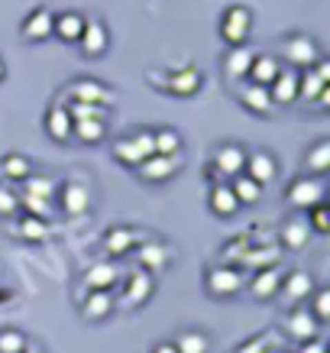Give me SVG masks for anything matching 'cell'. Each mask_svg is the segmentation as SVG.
Returning a JSON list of instances; mask_svg holds the SVG:
<instances>
[{"label": "cell", "instance_id": "7", "mask_svg": "<svg viewBox=\"0 0 330 353\" xmlns=\"http://www.w3.org/2000/svg\"><path fill=\"white\" fill-rule=\"evenodd\" d=\"M204 88V72L198 65H185V68H175V72H165V85L162 91L175 97H192Z\"/></svg>", "mask_w": 330, "mask_h": 353}, {"label": "cell", "instance_id": "11", "mask_svg": "<svg viewBox=\"0 0 330 353\" xmlns=\"http://www.w3.org/2000/svg\"><path fill=\"white\" fill-rule=\"evenodd\" d=\"M52 20H55L52 10L36 7V10H30L26 20L20 23V36L26 43H45V39H52Z\"/></svg>", "mask_w": 330, "mask_h": 353}, {"label": "cell", "instance_id": "51", "mask_svg": "<svg viewBox=\"0 0 330 353\" xmlns=\"http://www.w3.org/2000/svg\"><path fill=\"white\" fill-rule=\"evenodd\" d=\"M7 78V65H3V59H0V81Z\"/></svg>", "mask_w": 330, "mask_h": 353}, {"label": "cell", "instance_id": "50", "mask_svg": "<svg viewBox=\"0 0 330 353\" xmlns=\"http://www.w3.org/2000/svg\"><path fill=\"white\" fill-rule=\"evenodd\" d=\"M207 179H211V182H227V179L217 169H214V165H207Z\"/></svg>", "mask_w": 330, "mask_h": 353}, {"label": "cell", "instance_id": "37", "mask_svg": "<svg viewBox=\"0 0 330 353\" xmlns=\"http://www.w3.org/2000/svg\"><path fill=\"white\" fill-rule=\"evenodd\" d=\"M72 120H85V117H97V120H107L110 117V108L107 104H87V101H68L65 104Z\"/></svg>", "mask_w": 330, "mask_h": 353}, {"label": "cell", "instance_id": "3", "mask_svg": "<svg viewBox=\"0 0 330 353\" xmlns=\"http://www.w3.org/2000/svg\"><path fill=\"white\" fill-rule=\"evenodd\" d=\"M324 192H327V185H324L320 175H301V179H295V182L288 185L285 201L291 208H298V211H308L311 204L324 201Z\"/></svg>", "mask_w": 330, "mask_h": 353}, {"label": "cell", "instance_id": "27", "mask_svg": "<svg viewBox=\"0 0 330 353\" xmlns=\"http://www.w3.org/2000/svg\"><path fill=\"white\" fill-rule=\"evenodd\" d=\"M120 282V266L110 259H101L85 272V289H114Z\"/></svg>", "mask_w": 330, "mask_h": 353}, {"label": "cell", "instance_id": "2", "mask_svg": "<svg viewBox=\"0 0 330 353\" xmlns=\"http://www.w3.org/2000/svg\"><path fill=\"white\" fill-rule=\"evenodd\" d=\"M278 52H282V59H285L291 68H308V65H314L320 59L318 43H314L311 36H305V32L285 36V39L278 43Z\"/></svg>", "mask_w": 330, "mask_h": 353}, {"label": "cell", "instance_id": "17", "mask_svg": "<svg viewBox=\"0 0 330 353\" xmlns=\"http://www.w3.org/2000/svg\"><path fill=\"white\" fill-rule=\"evenodd\" d=\"M117 308V301L110 295V289H85V299H81V314L87 321H104L110 318V311Z\"/></svg>", "mask_w": 330, "mask_h": 353}, {"label": "cell", "instance_id": "15", "mask_svg": "<svg viewBox=\"0 0 330 353\" xmlns=\"http://www.w3.org/2000/svg\"><path fill=\"white\" fill-rule=\"evenodd\" d=\"M243 172L249 175V179H256L259 185H269L278 175V162H276V156H272V152L253 150V152H246Z\"/></svg>", "mask_w": 330, "mask_h": 353}, {"label": "cell", "instance_id": "10", "mask_svg": "<svg viewBox=\"0 0 330 353\" xmlns=\"http://www.w3.org/2000/svg\"><path fill=\"white\" fill-rule=\"evenodd\" d=\"M78 46L87 59H101L110 46V30H107L104 20H85V30L78 36Z\"/></svg>", "mask_w": 330, "mask_h": 353}, {"label": "cell", "instance_id": "5", "mask_svg": "<svg viewBox=\"0 0 330 353\" xmlns=\"http://www.w3.org/2000/svg\"><path fill=\"white\" fill-rule=\"evenodd\" d=\"M65 97L68 101H87V104H107V108L117 104V91L94 81V78H75L72 85L65 88Z\"/></svg>", "mask_w": 330, "mask_h": 353}, {"label": "cell", "instance_id": "48", "mask_svg": "<svg viewBox=\"0 0 330 353\" xmlns=\"http://www.w3.org/2000/svg\"><path fill=\"white\" fill-rule=\"evenodd\" d=\"M298 353H327V343L318 341V337H308V341H298Z\"/></svg>", "mask_w": 330, "mask_h": 353}, {"label": "cell", "instance_id": "43", "mask_svg": "<svg viewBox=\"0 0 330 353\" xmlns=\"http://www.w3.org/2000/svg\"><path fill=\"white\" fill-rule=\"evenodd\" d=\"M308 211H311V214H308L311 230H314V234H327V230H330V211H327V204L318 201V204H311Z\"/></svg>", "mask_w": 330, "mask_h": 353}, {"label": "cell", "instance_id": "38", "mask_svg": "<svg viewBox=\"0 0 330 353\" xmlns=\"http://www.w3.org/2000/svg\"><path fill=\"white\" fill-rule=\"evenodd\" d=\"M249 234H240V236H234V240H227L224 243V250H220V263L224 266H236L240 259H243V253L249 250Z\"/></svg>", "mask_w": 330, "mask_h": 353}, {"label": "cell", "instance_id": "33", "mask_svg": "<svg viewBox=\"0 0 330 353\" xmlns=\"http://www.w3.org/2000/svg\"><path fill=\"white\" fill-rule=\"evenodd\" d=\"M30 172H32V162L26 156H20V152H10V156H3V162H0V175L10 179V182H23Z\"/></svg>", "mask_w": 330, "mask_h": 353}, {"label": "cell", "instance_id": "8", "mask_svg": "<svg viewBox=\"0 0 330 353\" xmlns=\"http://www.w3.org/2000/svg\"><path fill=\"white\" fill-rule=\"evenodd\" d=\"M152 292H156V279H152V272H146V269L139 266V269H133V272L127 276V285H123L120 305H123V308H139L146 299H152Z\"/></svg>", "mask_w": 330, "mask_h": 353}, {"label": "cell", "instance_id": "29", "mask_svg": "<svg viewBox=\"0 0 330 353\" xmlns=\"http://www.w3.org/2000/svg\"><path fill=\"white\" fill-rule=\"evenodd\" d=\"M87 204H91V194L81 182H68L62 185V211L72 217H81L87 211Z\"/></svg>", "mask_w": 330, "mask_h": 353}, {"label": "cell", "instance_id": "47", "mask_svg": "<svg viewBox=\"0 0 330 353\" xmlns=\"http://www.w3.org/2000/svg\"><path fill=\"white\" fill-rule=\"evenodd\" d=\"M130 139L136 143V150H139V156H143V159L156 152V143H152V130H136V133H133Z\"/></svg>", "mask_w": 330, "mask_h": 353}, {"label": "cell", "instance_id": "18", "mask_svg": "<svg viewBox=\"0 0 330 353\" xmlns=\"http://www.w3.org/2000/svg\"><path fill=\"white\" fill-rule=\"evenodd\" d=\"M249 62H253V49L249 46H230L224 52V78L227 81H234V85H240V81H246V72H249Z\"/></svg>", "mask_w": 330, "mask_h": 353}, {"label": "cell", "instance_id": "42", "mask_svg": "<svg viewBox=\"0 0 330 353\" xmlns=\"http://www.w3.org/2000/svg\"><path fill=\"white\" fill-rule=\"evenodd\" d=\"M26 334L17 331V327H3L0 331V353H23L26 350Z\"/></svg>", "mask_w": 330, "mask_h": 353}, {"label": "cell", "instance_id": "45", "mask_svg": "<svg viewBox=\"0 0 330 353\" xmlns=\"http://www.w3.org/2000/svg\"><path fill=\"white\" fill-rule=\"evenodd\" d=\"M311 295H314V301H311V314H314L318 321H327L330 318V292L318 289V292H311Z\"/></svg>", "mask_w": 330, "mask_h": 353}, {"label": "cell", "instance_id": "30", "mask_svg": "<svg viewBox=\"0 0 330 353\" xmlns=\"http://www.w3.org/2000/svg\"><path fill=\"white\" fill-rule=\"evenodd\" d=\"M72 137L94 146L101 139L107 137V120H97V117H85V120H72Z\"/></svg>", "mask_w": 330, "mask_h": 353}, {"label": "cell", "instance_id": "49", "mask_svg": "<svg viewBox=\"0 0 330 353\" xmlns=\"http://www.w3.org/2000/svg\"><path fill=\"white\" fill-rule=\"evenodd\" d=\"M152 353H178V347H175L172 341H165V343H159V347H156Z\"/></svg>", "mask_w": 330, "mask_h": 353}, {"label": "cell", "instance_id": "12", "mask_svg": "<svg viewBox=\"0 0 330 353\" xmlns=\"http://www.w3.org/2000/svg\"><path fill=\"white\" fill-rule=\"evenodd\" d=\"M318 318L311 314L308 305H295V308L285 314V321H282V327H285L288 337H295V341H308V337H318Z\"/></svg>", "mask_w": 330, "mask_h": 353}, {"label": "cell", "instance_id": "32", "mask_svg": "<svg viewBox=\"0 0 330 353\" xmlns=\"http://www.w3.org/2000/svg\"><path fill=\"white\" fill-rule=\"evenodd\" d=\"M305 169L311 175H324L330 169V139H318L308 152H305Z\"/></svg>", "mask_w": 330, "mask_h": 353}, {"label": "cell", "instance_id": "1", "mask_svg": "<svg viewBox=\"0 0 330 353\" xmlns=\"http://www.w3.org/2000/svg\"><path fill=\"white\" fill-rule=\"evenodd\" d=\"M253 23H256V17L249 7H243V3L227 7L220 13V39L227 46H243L249 39V32H253Z\"/></svg>", "mask_w": 330, "mask_h": 353}, {"label": "cell", "instance_id": "52", "mask_svg": "<svg viewBox=\"0 0 330 353\" xmlns=\"http://www.w3.org/2000/svg\"><path fill=\"white\" fill-rule=\"evenodd\" d=\"M23 353H43V350H39V347H32V343H26V350Z\"/></svg>", "mask_w": 330, "mask_h": 353}, {"label": "cell", "instance_id": "13", "mask_svg": "<svg viewBox=\"0 0 330 353\" xmlns=\"http://www.w3.org/2000/svg\"><path fill=\"white\" fill-rule=\"evenodd\" d=\"M243 162H246V150L240 146V143H220L211 156V165L220 172L224 179L240 175V172H243Z\"/></svg>", "mask_w": 330, "mask_h": 353}, {"label": "cell", "instance_id": "9", "mask_svg": "<svg viewBox=\"0 0 330 353\" xmlns=\"http://www.w3.org/2000/svg\"><path fill=\"white\" fill-rule=\"evenodd\" d=\"M269 94H272V101H276L278 108H291L298 101V68L282 65L278 75L272 78V85H269Z\"/></svg>", "mask_w": 330, "mask_h": 353}, {"label": "cell", "instance_id": "35", "mask_svg": "<svg viewBox=\"0 0 330 353\" xmlns=\"http://www.w3.org/2000/svg\"><path fill=\"white\" fill-rule=\"evenodd\" d=\"M172 343L178 347V353H207L211 350V341H207L204 331H181Z\"/></svg>", "mask_w": 330, "mask_h": 353}, {"label": "cell", "instance_id": "20", "mask_svg": "<svg viewBox=\"0 0 330 353\" xmlns=\"http://www.w3.org/2000/svg\"><path fill=\"white\" fill-rule=\"evenodd\" d=\"M85 13H78V10H62V13H55V20H52V36L55 39H62V43H78V36H81V30H85Z\"/></svg>", "mask_w": 330, "mask_h": 353}, {"label": "cell", "instance_id": "44", "mask_svg": "<svg viewBox=\"0 0 330 353\" xmlns=\"http://www.w3.org/2000/svg\"><path fill=\"white\" fill-rule=\"evenodd\" d=\"M17 211H20V194L7 185H0V217H13Z\"/></svg>", "mask_w": 330, "mask_h": 353}, {"label": "cell", "instance_id": "14", "mask_svg": "<svg viewBox=\"0 0 330 353\" xmlns=\"http://www.w3.org/2000/svg\"><path fill=\"white\" fill-rule=\"evenodd\" d=\"M236 94H240V104H243L246 110H253L256 117H269V114L276 110V101H272V94H269L266 85H253V81H243Z\"/></svg>", "mask_w": 330, "mask_h": 353}, {"label": "cell", "instance_id": "31", "mask_svg": "<svg viewBox=\"0 0 330 353\" xmlns=\"http://www.w3.org/2000/svg\"><path fill=\"white\" fill-rule=\"evenodd\" d=\"M230 188H234V194H236V201H240V204H256V201H262V185L256 182V179H249L246 172L234 175Z\"/></svg>", "mask_w": 330, "mask_h": 353}, {"label": "cell", "instance_id": "6", "mask_svg": "<svg viewBox=\"0 0 330 353\" xmlns=\"http://www.w3.org/2000/svg\"><path fill=\"white\" fill-rule=\"evenodd\" d=\"M185 165V159H181V152H175V156H162V152H152V156H146V159L136 165L139 179L143 182H169L172 175Z\"/></svg>", "mask_w": 330, "mask_h": 353}, {"label": "cell", "instance_id": "41", "mask_svg": "<svg viewBox=\"0 0 330 353\" xmlns=\"http://www.w3.org/2000/svg\"><path fill=\"white\" fill-rule=\"evenodd\" d=\"M20 185H23V192H26V194H39V198H52V194H55V182L49 179V175L43 179V175H32V172H30Z\"/></svg>", "mask_w": 330, "mask_h": 353}, {"label": "cell", "instance_id": "28", "mask_svg": "<svg viewBox=\"0 0 330 353\" xmlns=\"http://www.w3.org/2000/svg\"><path fill=\"white\" fill-rule=\"evenodd\" d=\"M278 62L272 52H262V55H253V62H249V72H246V81H253V85H272V78L278 75Z\"/></svg>", "mask_w": 330, "mask_h": 353}, {"label": "cell", "instance_id": "16", "mask_svg": "<svg viewBox=\"0 0 330 353\" xmlns=\"http://www.w3.org/2000/svg\"><path fill=\"white\" fill-rule=\"evenodd\" d=\"M278 292H282V299H285V301L301 305V301L311 299V292H314V276H311V272H305V269H295V272L282 276Z\"/></svg>", "mask_w": 330, "mask_h": 353}, {"label": "cell", "instance_id": "46", "mask_svg": "<svg viewBox=\"0 0 330 353\" xmlns=\"http://www.w3.org/2000/svg\"><path fill=\"white\" fill-rule=\"evenodd\" d=\"M269 350H276L269 334H262V337H256V341H246V343H240V347H236V353H269Z\"/></svg>", "mask_w": 330, "mask_h": 353}, {"label": "cell", "instance_id": "24", "mask_svg": "<svg viewBox=\"0 0 330 353\" xmlns=\"http://www.w3.org/2000/svg\"><path fill=\"white\" fill-rule=\"evenodd\" d=\"M207 204H211V211L217 217H234L243 204L236 201L234 188H230V182H214L211 194H207Z\"/></svg>", "mask_w": 330, "mask_h": 353}, {"label": "cell", "instance_id": "22", "mask_svg": "<svg viewBox=\"0 0 330 353\" xmlns=\"http://www.w3.org/2000/svg\"><path fill=\"white\" fill-rule=\"evenodd\" d=\"M278 285H282V272H278V266L256 269L253 279H249V292H253V299H259V301H269L272 295H278Z\"/></svg>", "mask_w": 330, "mask_h": 353}, {"label": "cell", "instance_id": "25", "mask_svg": "<svg viewBox=\"0 0 330 353\" xmlns=\"http://www.w3.org/2000/svg\"><path fill=\"white\" fill-rule=\"evenodd\" d=\"M45 133L55 139V143H68L72 139V114L65 104H52V108L45 110Z\"/></svg>", "mask_w": 330, "mask_h": 353}, {"label": "cell", "instance_id": "19", "mask_svg": "<svg viewBox=\"0 0 330 353\" xmlns=\"http://www.w3.org/2000/svg\"><path fill=\"white\" fill-rule=\"evenodd\" d=\"M136 259L139 266L146 269V272H162V269L169 266L172 259V250L165 243H156V240H139V250H136Z\"/></svg>", "mask_w": 330, "mask_h": 353}, {"label": "cell", "instance_id": "40", "mask_svg": "<svg viewBox=\"0 0 330 353\" xmlns=\"http://www.w3.org/2000/svg\"><path fill=\"white\" fill-rule=\"evenodd\" d=\"M114 159L123 162V165H130V169H136L139 162H143V156H139L136 143H133L130 137H123V139H117V143H114Z\"/></svg>", "mask_w": 330, "mask_h": 353}, {"label": "cell", "instance_id": "34", "mask_svg": "<svg viewBox=\"0 0 330 353\" xmlns=\"http://www.w3.org/2000/svg\"><path fill=\"white\" fill-rule=\"evenodd\" d=\"M17 236H23V240H30V243H43L45 236H49V227H45L43 217H20V224H17Z\"/></svg>", "mask_w": 330, "mask_h": 353}, {"label": "cell", "instance_id": "21", "mask_svg": "<svg viewBox=\"0 0 330 353\" xmlns=\"http://www.w3.org/2000/svg\"><path fill=\"white\" fill-rule=\"evenodd\" d=\"M139 240H146V236L139 230H133V227H110L104 234V250L110 256H123V253H133V246Z\"/></svg>", "mask_w": 330, "mask_h": 353}, {"label": "cell", "instance_id": "4", "mask_svg": "<svg viewBox=\"0 0 330 353\" xmlns=\"http://www.w3.org/2000/svg\"><path fill=\"white\" fill-rule=\"evenodd\" d=\"M204 285H207V292H211L214 299H230V295H236V292L246 285V276L236 266H224V263H220V266L207 269Z\"/></svg>", "mask_w": 330, "mask_h": 353}, {"label": "cell", "instance_id": "26", "mask_svg": "<svg viewBox=\"0 0 330 353\" xmlns=\"http://www.w3.org/2000/svg\"><path fill=\"white\" fill-rule=\"evenodd\" d=\"M246 269H266V266H278L282 263V246L278 243H262V246H256L249 243V250L243 253V259H240Z\"/></svg>", "mask_w": 330, "mask_h": 353}, {"label": "cell", "instance_id": "53", "mask_svg": "<svg viewBox=\"0 0 330 353\" xmlns=\"http://www.w3.org/2000/svg\"><path fill=\"white\" fill-rule=\"evenodd\" d=\"M278 353H282V350H278Z\"/></svg>", "mask_w": 330, "mask_h": 353}, {"label": "cell", "instance_id": "36", "mask_svg": "<svg viewBox=\"0 0 330 353\" xmlns=\"http://www.w3.org/2000/svg\"><path fill=\"white\" fill-rule=\"evenodd\" d=\"M152 143H156V152H162V156H175V152H181V137L178 130H152Z\"/></svg>", "mask_w": 330, "mask_h": 353}, {"label": "cell", "instance_id": "39", "mask_svg": "<svg viewBox=\"0 0 330 353\" xmlns=\"http://www.w3.org/2000/svg\"><path fill=\"white\" fill-rule=\"evenodd\" d=\"M20 208L26 211V214L32 217H43V221H49L52 217V204H49V198H39V194H20Z\"/></svg>", "mask_w": 330, "mask_h": 353}, {"label": "cell", "instance_id": "23", "mask_svg": "<svg viewBox=\"0 0 330 353\" xmlns=\"http://www.w3.org/2000/svg\"><path fill=\"white\" fill-rule=\"evenodd\" d=\"M311 224L308 217H288L285 224L278 227V236H282V246H288V250H305L311 240Z\"/></svg>", "mask_w": 330, "mask_h": 353}]
</instances>
